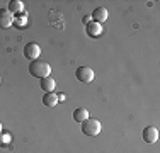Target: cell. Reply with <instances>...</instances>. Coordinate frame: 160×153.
I'll return each mask as SVG.
<instances>
[{
	"instance_id": "cell-1",
	"label": "cell",
	"mask_w": 160,
	"mask_h": 153,
	"mask_svg": "<svg viewBox=\"0 0 160 153\" xmlns=\"http://www.w3.org/2000/svg\"><path fill=\"white\" fill-rule=\"evenodd\" d=\"M49 72H51V67H49L48 61L43 60H32L31 65H29V73L36 78H44V76H49Z\"/></svg>"
},
{
	"instance_id": "cell-2",
	"label": "cell",
	"mask_w": 160,
	"mask_h": 153,
	"mask_svg": "<svg viewBox=\"0 0 160 153\" xmlns=\"http://www.w3.org/2000/svg\"><path fill=\"white\" fill-rule=\"evenodd\" d=\"M101 129H102L101 122L97 119H92V117H89V119L82 122V133L85 136H97L101 133Z\"/></svg>"
},
{
	"instance_id": "cell-3",
	"label": "cell",
	"mask_w": 160,
	"mask_h": 153,
	"mask_svg": "<svg viewBox=\"0 0 160 153\" xmlns=\"http://www.w3.org/2000/svg\"><path fill=\"white\" fill-rule=\"evenodd\" d=\"M75 76H77V80L82 83H90L94 80V70L89 67H80V68H77V72H75Z\"/></svg>"
},
{
	"instance_id": "cell-4",
	"label": "cell",
	"mask_w": 160,
	"mask_h": 153,
	"mask_svg": "<svg viewBox=\"0 0 160 153\" xmlns=\"http://www.w3.org/2000/svg\"><path fill=\"white\" fill-rule=\"evenodd\" d=\"M39 55H41V48H39V44H36V43H28L24 46V56L28 60H38L39 58Z\"/></svg>"
},
{
	"instance_id": "cell-5",
	"label": "cell",
	"mask_w": 160,
	"mask_h": 153,
	"mask_svg": "<svg viewBox=\"0 0 160 153\" xmlns=\"http://www.w3.org/2000/svg\"><path fill=\"white\" fill-rule=\"evenodd\" d=\"M14 24V14L9 9H0V29H9Z\"/></svg>"
},
{
	"instance_id": "cell-6",
	"label": "cell",
	"mask_w": 160,
	"mask_h": 153,
	"mask_svg": "<svg viewBox=\"0 0 160 153\" xmlns=\"http://www.w3.org/2000/svg\"><path fill=\"white\" fill-rule=\"evenodd\" d=\"M143 140L150 145L155 143V141L158 140V129L155 128V126H147V128L143 129Z\"/></svg>"
},
{
	"instance_id": "cell-7",
	"label": "cell",
	"mask_w": 160,
	"mask_h": 153,
	"mask_svg": "<svg viewBox=\"0 0 160 153\" xmlns=\"http://www.w3.org/2000/svg\"><path fill=\"white\" fill-rule=\"evenodd\" d=\"M92 21L94 22H97V24H102L104 21H108V17H109V12H108V9L106 7H97L96 10L92 12Z\"/></svg>"
},
{
	"instance_id": "cell-8",
	"label": "cell",
	"mask_w": 160,
	"mask_h": 153,
	"mask_svg": "<svg viewBox=\"0 0 160 153\" xmlns=\"http://www.w3.org/2000/svg\"><path fill=\"white\" fill-rule=\"evenodd\" d=\"M39 87H41V90H44V92H55L56 82H55V78L49 75V76H44V78L39 80Z\"/></svg>"
},
{
	"instance_id": "cell-9",
	"label": "cell",
	"mask_w": 160,
	"mask_h": 153,
	"mask_svg": "<svg viewBox=\"0 0 160 153\" xmlns=\"http://www.w3.org/2000/svg\"><path fill=\"white\" fill-rule=\"evenodd\" d=\"M85 31H87V34H89L90 37H99L102 34V26L92 21V22H89V24L85 26Z\"/></svg>"
},
{
	"instance_id": "cell-10",
	"label": "cell",
	"mask_w": 160,
	"mask_h": 153,
	"mask_svg": "<svg viewBox=\"0 0 160 153\" xmlns=\"http://www.w3.org/2000/svg\"><path fill=\"white\" fill-rule=\"evenodd\" d=\"M85 119H89V111L83 109V107H78V109L73 111V121L78 122V124H82Z\"/></svg>"
},
{
	"instance_id": "cell-11",
	"label": "cell",
	"mask_w": 160,
	"mask_h": 153,
	"mask_svg": "<svg viewBox=\"0 0 160 153\" xmlns=\"http://www.w3.org/2000/svg\"><path fill=\"white\" fill-rule=\"evenodd\" d=\"M43 104L46 107H55L58 104V95L55 94V92H46L43 97Z\"/></svg>"
},
{
	"instance_id": "cell-12",
	"label": "cell",
	"mask_w": 160,
	"mask_h": 153,
	"mask_svg": "<svg viewBox=\"0 0 160 153\" xmlns=\"http://www.w3.org/2000/svg\"><path fill=\"white\" fill-rule=\"evenodd\" d=\"M9 12L17 14V12H24V3L21 0H10L9 2Z\"/></svg>"
},
{
	"instance_id": "cell-13",
	"label": "cell",
	"mask_w": 160,
	"mask_h": 153,
	"mask_svg": "<svg viewBox=\"0 0 160 153\" xmlns=\"http://www.w3.org/2000/svg\"><path fill=\"white\" fill-rule=\"evenodd\" d=\"M26 17H28V15H19V17H14V24H17V26H24Z\"/></svg>"
},
{
	"instance_id": "cell-14",
	"label": "cell",
	"mask_w": 160,
	"mask_h": 153,
	"mask_svg": "<svg viewBox=\"0 0 160 153\" xmlns=\"http://www.w3.org/2000/svg\"><path fill=\"white\" fill-rule=\"evenodd\" d=\"M2 143L3 145H9L10 143V135H3L2 136Z\"/></svg>"
},
{
	"instance_id": "cell-15",
	"label": "cell",
	"mask_w": 160,
	"mask_h": 153,
	"mask_svg": "<svg viewBox=\"0 0 160 153\" xmlns=\"http://www.w3.org/2000/svg\"><path fill=\"white\" fill-rule=\"evenodd\" d=\"M83 22H85V26H87L89 22H92V17H90V15H85V17H83Z\"/></svg>"
},
{
	"instance_id": "cell-16",
	"label": "cell",
	"mask_w": 160,
	"mask_h": 153,
	"mask_svg": "<svg viewBox=\"0 0 160 153\" xmlns=\"http://www.w3.org/2000/svg\"><path fill=\"white\" fill-rule=\"evenodd\" d=\"M65 101V94H60L58 95V102H63Z\"/></svg>"
},
{
	"instance_id": "cell-17",
	"label": "cell",
	"mask_w": 160,
	"mask_h": 153,
	"mask_svg": "<svg viewBox=\"0 0 160 153\" xmlns=\"http://www.w3.org/2000/svg\"><path fill=\"white\" fill-rule=\"evenodd\" d=\"M0 135H2V122H0Z\"/></svg>"
},
{
	"instance_id": "cell-18",
	"label": "cell",
	"mask_w": 160,
	"mask_h": 153,
	"mask_svg": "<svg viewBox=\"0 0 160 153\" xmlns=\"http://www.w3.org/2000/svg\"><path fill=\"white\" fill-rule=\"evenodd\" d=\"M0 145H2V143H0Z\"/></svg>"
}]
</instances>
